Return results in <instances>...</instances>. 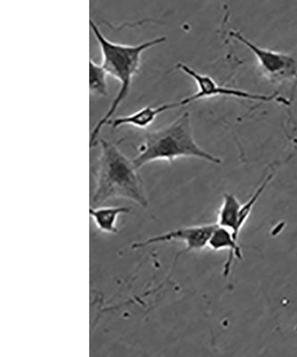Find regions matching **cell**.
Instances as JSON below:
<instances>
[{"label":"cell","mask_w":297,"mask_h":357,"mask_svg":"<svg viewBox=\"0 0 297 357\" xmlns=\"http://www.w3.org/2000/svg\"><path fill=\"white\" fill-rule=\"evenodd\" d=\"M89 24L96 40H98L100 47L102 59H103L101 65L103 66L108 75L116 79L120 84L119 91L112 102L109 109L96 124L91 132V146H93L97 144V139L101 130L110 123L118 108L129 96L133 79L139 73L140 65H142V54L153 47L165 43L166 37L155 38L138 45L116 43L105 38L93 20H91Z\"/></svg>","instance_id":"obj_1"},{"label":"cell","mask_w":297,"mask_h":357,"mask_svg":"<svg viewBox=\"0 0 297 357\" xmlns=\"http://www.w3.org/2000/svg\"><path fill=\"white\" fill-rule=\"evenodd\" d=\"M98 144L100 156L92 202L100 205L108 200L123 199L132 201L144 208L148 206V196L139 169L133 160L127 158L116 143L101 139Z\"/></svg>","instance_id":"obj_2"},{"label":"cell","mask_w":297,"mask_h":357,"mask_svg":"<svg viewBox=\"0 0 297 357\" xmlns=\"http://www.w3.org/2000/svg\"><path fill=\"white\" fill-rule=\"evenodd\" d=\"M181 158H199L215 165L222 162L219 158L204 151L195 140L188 112H185L168 126L146 133L133 162L137 168L142 169L152 162L164 160L172 164Z\"/></svg>","instance_id":"obj_3"},{"label":"cell","mask_w":297,"mask_h":357,"mask_svg":"<svg viewBox=\"0 0 297 357\" xmlns=\"http://www.w3.org/2000/svg\"><path fill=\"white\" fill-rule=\"evenodd\" d=\"M176 68L193 79L197 87L196 93L178 101L181 107L187 106V105L193 103V102L204 100V98L222 97V96L223 97L237 98H241V100L252 101H281L277 93L271 95L253 94L250 92L242 91V89L223 87V86L217 84L215 79L210 77V76L197 72L196 70L188 66L186 63H178Z\"/></svg>","instance_id":"obj_4"},{"label":"cell","mask_w":297,"mask_h":357,"mask_svg":"<svg viewBox=\"0 0 297 357\" xmlns=\"http://www.w3.org/2000/svg\"><path fill=\"white\" fill-rule=\"evenodd\" d=\"M229 34L254 54L261 68L270 77L289 79L297 76V61L295 57L289 54L276 52V51L259 47L239 31H231Z\"/></svg>","instance_id":"obj_5"},{"label":"cell","mask_w":297,"mask_h":357,"mask_svg":"<svg viewBox=\"0 0 297 357\" xmlns=\"http://www.w3.org/2000/svg\"><path fill=\"white\" fill-rule=\"evenodd\" d=\"M217 227V223H206V225L187 226V227L172 229L165 234L155 235L146 240L136 242L132 245L133 250L148 247L154 244L167 243L177 241L185 244L184 253L192 251H201L208 248L211 236Z\"/></svg>","instance_id":"obj_6"},{"label":"cell","mask_w":297,"mask_h":357,"mask_svg":"<svg viewBox=\"0 0 297 357\" xmlns=\"http://www.w3.org/2000/svg\"><path fill=\"white\" fill-rule=\"evenodd\" d=\"M208 248L213 251H228V259L223 267V276L228 278L231 273L232 264L234 259L242 260L243 252L238 241L229 229L217 225V227L211 236Z\"/></svg>","instance_id":"obj_7"},{"label":"cell","mask_w":297,"mask_h":357,"mask_svg":"<svg viewBox=\"0 0 297 357\" xmlns=\"http://www.w3.org/2000/svg\"><path fill=\"white\" fill-rule=\"evenodd\" d=\"M178 107H181L178 102L162 104L158 107L146 106L136 111L135 113L114 118L108 124H111V126L114 129L127 126L139 129H146L155 122L160 114Z\"/></svg>","instance_id":"obj_8"},{"label":"cell","mask_w":297,"mask_h":357,"mask_svg":"<svg viewBox=\"0 0 297 357\" xmlns=\"http://www.w3.org/2000/svg\"><path fill=\"white\" fill-rule=\"evenodd\" d=\"M242 203L233 194L227 193L223 196L222 205L218 211L217 225L229 229L234 235L236 240L239 241L241 229L239 228V210Z\"/></svg>","instance_id":"obj_9"},{"label":"cell","mask_w":297,"mask_h":357,"mask_svg":"<svg viewBox=\"0 0 297 357\" xmlns=\"http://www.w3.org/2000/svg\"><path fill=\"white\" fill-rule=\"evenodd\" d=\"M130 210L123 206H105L91 208L89 215L93 219L99 231L108 234H117V221L119 216L129 213Z\"/></svg>","instance_id":"obj_10"},{"label":"cell","mask_w":297,"mask_h":357,"mask_svg":"<svg viewBox=\"0 0 297 357\" xmlns=\"http://www.w3.org/2000/svg\"><path fill=\"white\" fill-rule=\"evenodd\" d=\"M108 73L103 66L98 65L93 60L89 61V89L91 93L98 97H107L108 95Z\"/></svg>","instance_id":"obj_11"}]
</instances>
